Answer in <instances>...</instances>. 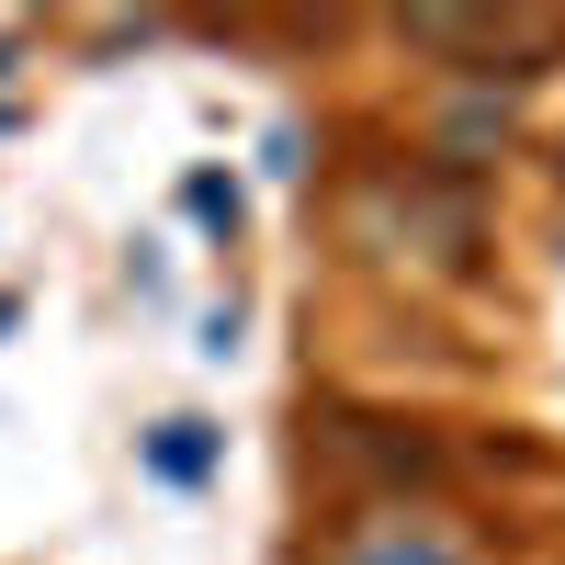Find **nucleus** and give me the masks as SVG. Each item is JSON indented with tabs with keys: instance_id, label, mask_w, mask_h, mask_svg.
<instances>
[{
	"instance_id": "obj_1",
	"label": "nucleus",
	"mask_w": 565,
	"mask_h": 565,
	"mask_svg": "<svg viewBox=\"0 0 565 565\" xmlns=\"http://www.w3.org/2000/svg\"><path fill=\"white\" fill-rule=\"evenodd\" d=\"M148 463H159V476H170V487H193V476H204V463H215V430H204V418H170V430L148 441Z\"/></svg>"
},
{
	"instance_id": "obj_3",
	"label": "nucleus",
	"mask_w": 565,
	"mask_h": 565,
	"mask_svg": "<svg viewBox=\"0 0 565 565\" xmlns=\"http://www.w3.org/2000/svg\"><path fill=\"white\" fill-rule=\"evenodd\" d=\"M181 204H193L204 226H238V181H215V170H193V181H181Z\"/></svg>"
},
{
	"instance_id": "obj_2",
	"label": "nucleus",
	"mask_w": 565,
	"mask_h": 565,
	"mask_svg": "<svg viewBox=\"0 0 565 565\" xmlns=\"http://www.w3.org/2000/svg\"><path fill=\"white\" fill-rule=\"evenodd\" d=\"M351 565H463L452 543H407V532H385V543H351Z\"/></svg>"
}]
</instances>
